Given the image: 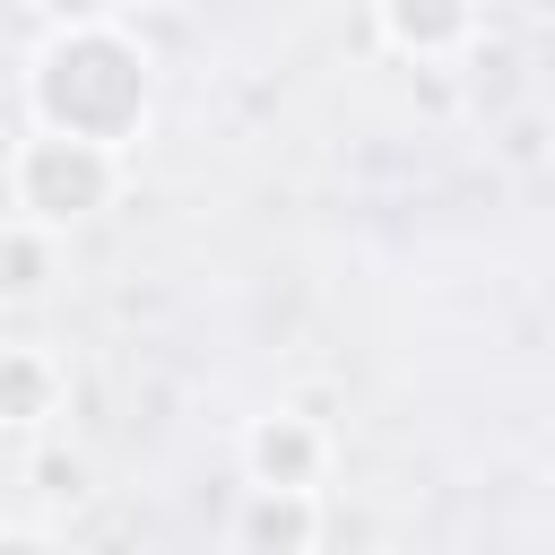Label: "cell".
<instances>
[{
    "mask_svg": "<svg viewBox=\"0 0 555 555\" xmlns=\"http://www.w3.org/2000/svg\"><path fill=\"white\" fill-rule=\"evenodd\" d=\"M251 468H260L269 494H304V477H312V434L286 425V416L260 425V434H251Z\"/></svg>",
    "mask_w": 555,
    "mask_h": 555,
    "instance_id": "obj_3",
    "label": "cell"
},
{
    "mask_svg": "<svg viewBox=\"0 0 555 555\" xmlns=\"http://www.w3.org/2000/svg\"><path fill=\"white\" fill-rule=\"evenodd\" d=\"M139 104H147L139 52H121L104 26L69 35V43L43 61V113L61 121L52 139H87V147H104V139H121V130L139 121Z\"/></svg>",
    "mask_w": 555,
    "mask_h": 555,
    "instance_id": "obj_1",
    "label": "cell"
},
{
    "mask_svg": "<svg viewBox=\"0 0 555 555\" xmlns=\"http://www.w3.org/2000/svg\"><path fill=\"white\" fill-rule=\"evenodd\" d=\"M0 555H43V546H26V538H0Z\"/></svg>",
    "mask_w": 555,
    "mask_h": 555,
    "instance_id": "obj_8",
    "label": "cell"
},
{
    "mask_svg": "<svg viewBox=\"0 0 555 555\" xmlns=\"http://www.w3.org/2000/svg\"><path fill=\"white\" fill-rule=\"evenodd\" d=\"M104 191H113V156L104 147H87V139H26L17 199L35 217H87V208H104Z\"/></svg>",
    "mask_w": 555,
    "mask_h": 555,
    "instance_id": "obj_2",
    "label": "cell"
},
{
    "mask_svg": "<svg viewBox=\"0 0 555 555\" xmlns=\"http://www.w3.org/2000/svg\"><path fill=\"white\" fill-rule=\"evenodd\" d=\"M390 35H408V43H442V35H460L468 17H382Z\"/></svg>",
    "mask_w": 555,
    "mask_h": 555,
    "instance_id": "obj_6",
    "label": "cell"
},
{
    "mask_svg": "<svg viewBox=\"0 0 555 555\" xmlns=\"http://www.w3.org/2000/svg\"><path fill=\"white\" fill-rule=\"evenodd\" d=\"M304 538H312L304 494H260V503H251V546H260V555H295Z\"/></svg>",
    "mask_w": 555,
    "mask_h": 555,
    "instance_id": "obj_4",
    "label": "cell"
},
{
    "mask_svg": "<svg viewBox=\"0 0 555 555\" xmlns=\"http://www.w3.org/2000/svg\"><path fill=\"white\" fill-rule=\"evenodd\" d=\"M0 408H9V416H35V408H43V364L9 356V364H0Z\"/></svg>",
    "mask_w": 555,
    "mask_h": 555,
    "instance_id": "obj_5",
    "label": "cell"
},
{
    "mask_svg": "<svg viewBox=\"0 0 555 555\" xmlns=\"http://www.w3.org/2000/svg\"><path fill=\"white\" fill-rule=\"evenodd\" d=\"M0 269H9V286H35V269H43V260H35L26 243H9V251H0Z\"/></svg>",
    "mask_w": 555,
    "mask_h": 555,
    "instance_id": "obj_7",
    "label": "cell"
}]
</instances>
